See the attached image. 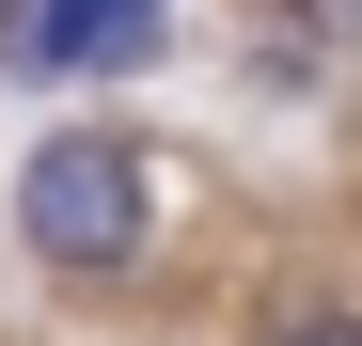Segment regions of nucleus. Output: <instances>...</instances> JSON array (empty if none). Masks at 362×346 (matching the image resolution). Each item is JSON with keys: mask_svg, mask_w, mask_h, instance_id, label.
Segmentation results:
<instances>
[{"mask_svg": "<svg viewBox=\"0 0 362 346\" xmlns=\"http://www.w3.org/2000/svg\"><path fill=\"white\" fill-rule=\"evenodd\" d=\"M0 47L32 79H95V64H142L158 47V0H0Z\"/></svg>", "mask_w": 362, "mask_h": 346, "instance_id": "nucleus-2", "label": "nucleus"}, {"mask_svg": "<svg viewBox=\"0 0 362 346\" xmlns=\"http://www.w3.org/2000/svg\"><path fill=\"white\" fill-rule=\"evenodd\" d=\"M284 16L315 32V47H362V0H284Z\"/></svg>", "mask_w": 362, "mask_h": 346, "instance_id": "nucleus-3", "label": "nucleus"}, {"mask_svg": "<svg viewBox=\"0 0 362 346\" xmlns=\"http://www.w3.org/2000/svg\"><path fill=\"white\" fill-rule=\"evenodd\" d=\"M268 346H362V315H299V330H268Z\"/></svg>", "mask_w": 362, "mask_h": 346, "instance_id": "nucleus-4", "label": "nucleus"}, {"mask_svg": "<svg viewBox=\"0 0 362 346\" xmlns=\"http://www.w3.org/2000/svg\"><path fill=\"white\" fill-rule=\"evenodd\" d=\"M16 237H32L47 268H79V283L142 268V237H158V205H142V157L110 142V126L32 142V157H16Z\"/></svg>", "mask_w": 362, "mask_h": 346, "instance_id": "nucleus-1", "label": "nucleus"}]
</instances>
